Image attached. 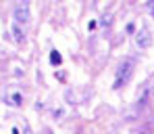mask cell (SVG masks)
Instances as JSON below:
<instances>
[{"mask_svg":"<svg viewBox=\"0 0 154 134\" xmlns=\"http://www.w3.org/2000/svg\"><path fill=\"white\" fill-rule=\"evenodd\" d=\"M133 76V59H123L117 65V76H115V84L112 88H121L129 82V78Z\"/></svg>","mask_w":154,"mask_h":134,"instance_id":"1","label":"cell"},{"mask_svg":"<svg viewBox=\"0 0 154 134\" xmlns=\"http://www.w3.org/2000/svg\"><path fill=\"white\" fill-rule=\"evenodd\" d=\"M13 17H15V23H27L29 21V2H17L15 8H13Z\"/></svg>","mask_w":154,"mask_h":134,"instance_id":"2","label":"cell"},{"mask_svg":"<svg viewBox=\"0 0 154 134\" xmlns=\"http://www.w3.org/2000/svg\"><path fill=\"white\" fill-rule=\"evenodd\" d=\"M133 42L137 44V48H150V44H152V34H150L148 25H144L135 36H133Z\"/></svg>","mask_w":154,"mask_h":134,"instance_id":"3","label":"cell"},{"mask_svg":"<svg viewBox=\"0 0 154 134\" xmlns=\"http://www.w3.org/2000/svg\"><path fill=\"white\" fill-rule=\"evenodd\" d=\"M13 38H15L19 44L25 40V34H23V29H21V25H19V23H13Z\"/></svg>","mask_w":154,"mask_h":134,"instance_id":"4","label":"cell"},{"mask_svg":"<svg viewBox=\"0 0 154 134\" xmlns=\"http://www.w3.org/2000/svg\"><path fill=\"white\" fill-rule=\"evenodd\" d=\"M21 101H23L21 92H11V94H8V103H11V105H21Z\"/></svg>","mask_w":154,"mask_h":134,"instance_id":"5","label":"cell"},{"mask_svg":"<svg viewBox=\"0 0 154 134\" xmlns=\"http://www.w3.org/2000/svg\"><path fill=\"white\" fill-rule=\"evenodd\" d=\"M148 94H150V90L146 88L144 92H142V96H140V101H137V109H142V107H146V103H148Z\"/></svg>","mask_w":154,"mask_h":134,"instance_id":"6","label":"cell"},{"mask_svg":"<svg viewBox=\"0 0 154 134\" xmlns=\"http://www.w3.org/2000/svg\"><path fill=\"white\" fill-rule=\"evenodd\" d=\"M65 101H69L71 105H75V94H73V90H65Z\"/></svg>","mask_w":154,"mask_h":134,"instance_id":"7","label":"cell"},{"mask_svg":"<svg viewBox=\"0 0 154 134\" xmlns=\"http://www.w3.org/2000/svg\"><path fill=\"white\" fill-rule=\"evenodd\" d=\"M50 61H52V65H60V54L56 53V51H52L50 53Z\"/></svg>","mask_w":154,"mask_h":134,"instance_id":"8","label":"cell"},{"mask_svg":"<svg viewBox=\"0 0 154 134\" xmlns=\"http://www.w3.org/2000/svg\"><path fill=\"white\" fill-rule=\"evenodd\" d=\"M100 23H102V25H110V15H104Z\"/></svg>","mask_w":154,"mask_h":134,"instance_id":"9","label":"cell"},{"mask_svg":"<svg viewBox=\"0 0 154 134\" xmlns=\"http://www.w3.org/2000/svg\"><path fill=\"white\" fill-rule=\"evenodd\" d=\"M146 8H148V11L154 15V2H146Z\"/></svg>","mask_w":154,"mask_h":134,"instance_id":"10","label":"cell"},{"mask_svg":"<svg viewBox=\"0 0 154 134\" xmlns=\"http://www.w3.org/2000/svg\"><path fill=\"white\" fill-rule=\"evenodd\" d=\"M133 29H135V25L133 23H127V34H133Z\"/></svg>","mask_w":154,"mask_h":134,"instance_id":"11","label":"cell"},{"mask_svg":"<svg viewBox=\"0 0 154 134\" xmlns=\"http://www.w3.org/2000/svg\"><path fill=\"white\" fill-rule=\"evenodd\" d=\"M13 134H21V132H19V128H13Z\"/></svg>","mask_w":154,"mask_h":134,"instance_id":"12","label":"cell"},{"mask_svg":"<svg viewBox=\"0 0 154 134\" xmlns=\"http://www.w3.org/2000/svg\"><path fill=\"white\" fill-rule=\"evenodd\" d=\"M23 134H31V132H29V130H25V132H23Z\"/></svg>","mask_w":154,"mask_h":134,"instance_id":"13","label":"cell"},{"mask_svg":"<svg viewBox=\"0 0 154 134\" xmlns=\"http://www.w3.org/2000/svg\"><path fill=\"white\" fill-rule=\"evenodd\" d=\"M152 96H154V84H152Z\"/></svg>","mask_w":154,"mask_h":134,"instance_id":"14","label":"cell"}]
</instances>
